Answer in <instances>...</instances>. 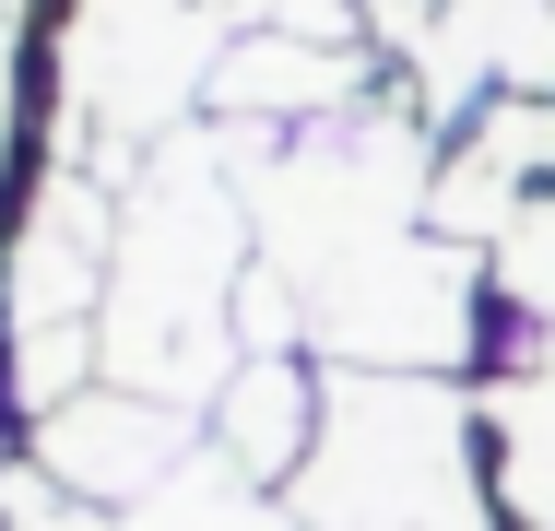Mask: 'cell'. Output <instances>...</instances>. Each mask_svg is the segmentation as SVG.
<instances>
[{
	"instance_id": "obj_1",
	"label": "cell",
	"mask_w": 555,
	"mask_h": 531,
	"mask_svg": "<svg viewBox=\"0 0 555 531\" xmlns=\"http://www.w3.org/2000/svg\"><path fill=\"white\" fill-rule=\"evenodd\" d=\"M248 130H178L118 178V260H107V390L142 402H224L248 354L236 342V284H248Z\"/></svg>"
},
{
	"instance_id": "obj_2",
	"label": "cell",
	"mask_w": 555,
	"mask_h": 531,
	"mask_svg": "<svg viewBox=\"0 0 555 531\" xmlns=\"http://www.w3.org/2000/svg\"><path fill=\"white\" fill-rule=\"evenodd\" d=\"M248 236H260V272L296 284V308L366 284L426 236V130L390 106H343L296 142L248 130Z\"/></svg>"
},
{
	"instance_id": "obj_3",
	"label": "cell",
	"mask_w": 555,
	"mask_h": 531,
	"mask_svg": "<svg viewBox=\"0 0 555 531\" xmlns=\"http://www.w3.org/2000/svg\"><path fill=\"white\" fill-rule=\"evenodd\" d=\"M308 531H485L473 484V414L449 378H390L343 366L320 390V449L296 472Z\"/></svg>"
},
{
	"instance_id": "obj_4",
	"label": "cell",
	"mask_w": 555,
	"mask_h": 531,
	"mask_svg": "<svg viewBox=\"0 0 555 531\" xmlns=\"http://www.w3.org/2000/svg\"><path fill=\"white\" fill-rule=\"evenodd\" d=\"M214 12L202 0H72L60 24V166L130 178L178 142V106L214 95Z\"/></svg>"
},
{
	"instance_id": "obj_5",
	"label": "cell",
	"mask_w": 555,
	"mask_h": 531,
	"mask_svg": "<svg viewBox=\"0 0 555 531\" xmlns=\"http://www.w3.org/2000/svg\"><path fill=\"white\" fill-rule=\"evenodd\" d=\"M190 461H202V449H190L178 402H142V390H83V402L36 414V472L72 484V496H95V508H142V496L178 484Z\"/></svg>"
},
{
	"instance_id": "obj_6",
	"label": "cell",
	"mask_w": 555,
	"mask_h": 531,
	"mask_svg": "<svg viewBox=\"0 0 555 531\" xmlns=\"http://www.w3.org/2000/svg\"><path fill=\"white\" fill-rule=\"evenodd\" d=\"M107 260H118V178L107 166H48V190L12 236V331L95 319L107 308Z\"/></svg>"
},
{
	"instance_id": "obj_7",
	"label": "cell",
	"mask_w": 555,
	"mask_h": 531,
	"mask_svg": "<svg viewBox=\"0 0 555 531\" xmlns=\"http://www.w3.org/2000/svg\"><path fill=\"white\" fill-rule=\"evenodd\" d=\"M366 95V60L354 48H320V36H284V24H260V36H236L214 60V106L236 118V130H320V118H343V106Z\"/></svg>"
},
{
	"instance_id": "obj_8",
	"label": "cell",
	"mask_w": 555,
	"mask_h": 531,
	"mask_svg": "<svg viewBox=\"0 0 555 531\" xmlns=\"http://www.w3.org/2000/svg\"><path fill=\"white\" fill-rule=\"evenodd\" d=\"M214 449L248 472V484L308 472V449H320V402H308L296 354H248V366L224 378V402H214Z\"/></svg>"
},
{
	"instance_id": "obj_9",
	"label": "cell",
	"mask_w": 555,
	"mask_h": 531,
	"mask_svg": "<svg viewBox=\"0 0 555 531\" xmlns=\"http://www.w3.org/2000/svg\"><path fill=\"white\" fill-rule=\"evenodd\" d=\"M485 425H496V484H508V520H520V531H555V331L508 366V378H496Z\"/></svg>"
},
{
	"instance_id": "obj_10",
	"label": "cell",
	"mask_w": 555,
	"mask_h": 531,
	"mask_svg": "<svg viewBox=\"0 0 555 531\" xmlns=\"http://www.w3.org/2000/svg\"><path fill=\"white\" fill-rule=\"evenodd\" d=\"M118 531H308V520H296V508H272V496H260V484L214 449V461H190L178 484H154L142 508H118Z\"/></svg>"
},
{
	"instance_id": "obj_11",
	"label": "cell",
	"mask_w": 555,
	"mask_h": 531,
	"mask_svg": "<svg viewBox=\"0 0 555 531\" xmlns=\"http://www.w3.org/2000/svg\"><path fill=\"white\" fill-rule=\"evenodd\" d=\"M107 342H95V319H48V331H12V390H24V414H60V402H83V366H95Z\"/></svg>"
},
{
	"instance_id": "obj_12",
	"label": "cell",
	"mask_w": 555,
	"mask_h": 531,
	"mask_svg": "<svg viewBox=\"0 0 555 531\" xmlns=\"http://www.w3.org/2000/svg\"><path fill=\"white\" fill-rule=\"evenodd\" d=\"M496 296L532 331H555V202H520V224L496 236Z\"/></svg>"
},
{
	"instance_id": "obj_13",
	"label": "cell",
	"mask_w": 555,
	"mask_h": 531,
	"mask_svg": "<svg viewBox=\"0 0 555 531\" xmlns=\"http://www.w3.org/2000/svg\"><path fill=\"white\" fill-rule=\"evenodd\" d=\"M473 142H485L508 178H544V166H555V106H544V95H485Z\"/></svg>"
},
{
	"instance_id": "obj_14",
	"label": "cell",
	"mask_w": 555,
	"mask_h": 531,
	"mask_svg": "<svg viewBox=\"0 0 555 531\" xmlns=\"http://www.w3.org/2000/svg\"><path fill=\"white\" fill-rule=\"evenodd\" d=\"M0 531H118V508L48 484V472H0Z\"/></svg>"
},
{
	"instance_id": "obj_15",
	"label": "cell",
	"mask_w": 555,
	"mask_h": 531,
	"mask_svg": "<svg viewBox=\"0 0 555 531\" xmlns=\"http://www.w3.org/2000/svg\"><path fill=\"white\" fill-rule=\"evenodd\" d=\"M284 36H320V48H354V0H272Z\"/></svg>"
},
{
	"instance_id": "obj_16",
	"label": "cell",
	"mask_w": 555,
	"mask_h": 531,
	"mask_svg": "<svg viewBox=\"0 0 555 531\" xmlns=\"http://www.w3.org/2000/svg\"><path fill=\"white\" fill-rule=\"evenodd\" d=\"M12 60H24V0H0V166H12Z\"/></svg>"
},
{
	"instance_id": "obj_17",
	"label": "cell",
	"mask_w": 555,
	"mask_h": 531,
	"mask_svg": "<svg viewBox=\"0 0 555 531\" xmlns=\"http://www.w3.org/2000/svg\"><path fill=\"white\" fill-rule=\"evenodd\" d=\"M366 12H378V24H390V36H426V24H438L449 0H366Z\"/></svg>"
},
{
	"instance_id": "obj_18",
	"label": "cell",
	"mask_w": 555,
	"mask_h": 531,
	"mask_svg": "<svg viewBox=\"0 0 555 531\" xmlns=\"http://www.w3.org/2000/svg\"><path fill=\"white\" fill-rule=\"evenodd\" d=\"M0 296H12V272H0Z\"/></svg>"
}]
</instances>
